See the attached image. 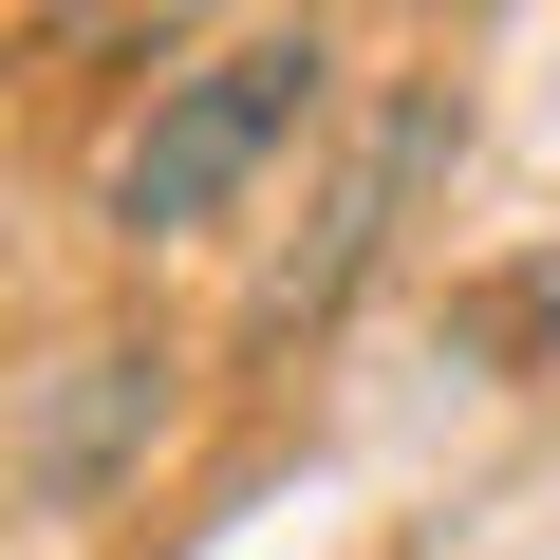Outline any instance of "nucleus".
Returning a JSON list of instances; mask_svg holds the SVG:
<instances>
[{
	"label": "nucleus",
	"mask_w": 560,
	"mask_h": 560,
	"mask_svg": "<svg viewBox=\"0 0 560 560\" xmlns=\"http://www.w3.org/2000/svg\"><path fill=\"white\" fill-rule=\"evenodd\" d=\"M318 75H337V38H300V20H261V38H224V57L150 75L131 150L94 168V224H113V243H206V224H224V206H243L280 150H300Z\"/></svg>",
	"instance_id": "nucleus-1"
},
{
	"label": "nucleus",
	"mask_w": 560,
	"mask_h": 560,
	"mask_svg": "<svg viewBox=\"0 0 560 560\" xmlns=\"http://www.w3.org/2000/svg\"><path fill=\"white\" fill-rule=\"evenodd\" d=\"M150 430H168V355H150V337H75V355L20 393V486H38V504H113V486L150 467Z\"/></svg>",
	"instance_id": "nucleus-2"
},
{
	"label": "nucleus",
	"mask_w": 560,
	"mask_h": 560,
	"mask_svg": "<svg viewBox=\"0 0 560 560\" xmlns=\"http://www.w3.org/2000/svg\"><path fill=\"white\" fill-rule=\"evenodd\" d=\"M430 150H448V94H393V131H374V150H355V187L318 206V243L261 280V337H318L355 280H374V243H393V206H411V168H430Z\"/></svg>",
	"instance_id": "nucleus-3"
},
{
	"label": "nucleus",
	"mask_w": 560,
	"mask_h": 560,
	"mask_svg": "<svg viewBox=\"0 0 560 560\" xmlns=\"http://www.w3.org/2000/svg\"><path fill=\"white\" fill-rule=\"evenodd\" d=\"M541 318H560V300H541Z\"/></svg>",
	"instance_id": "nucleus-4"
}]
</instances>
